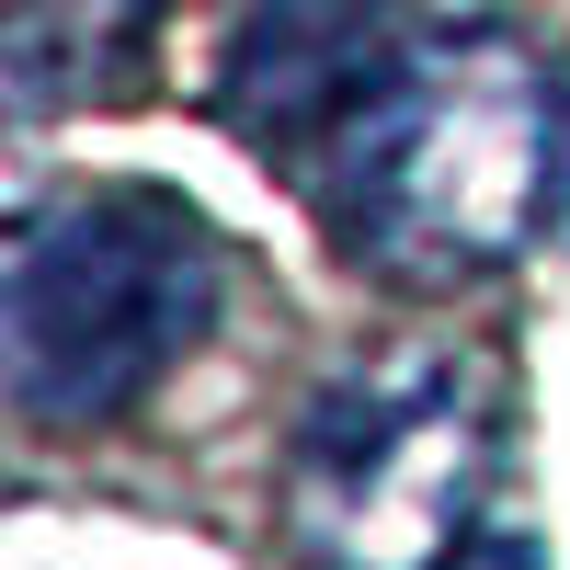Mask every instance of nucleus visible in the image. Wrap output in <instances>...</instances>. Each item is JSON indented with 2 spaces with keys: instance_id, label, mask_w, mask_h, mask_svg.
<instances>
[{
  "instance_id": "2",
  "label": "nucleus",
  "mask_w": 570,
  "mask_h": 570,
  "mask_svg": "<svg viewBox=\"0 0 570 570\" xmlns=\"http://www.w3.org/2000/svg\"><path fill=\"white\" fill-rule=\"evenodd\" d=\"M217 308V240L195 206L149 195V183H91L12 228V274H0V365H12V411L46 434L115 422L137 389L195 354Z\"/></svg>"
},
{
  "instance_id": "3",
  "label": "nucleus",
  "mask_w": 570,
  "mask_h": 570,
  "mask_svg": "<svg viewBox=\"0 0 570 570\" xmlns=\"http://www.w3.org/2000/svg\"><path fill=\"white\" fill-rule=\"evenodd\" d=\"M480 491V376L456 354H376L297 434V537L331 570H445Z\"/></svg>"
},
{
  "instance_id": "4",
  "label": "nucleus",
  "mask_w": 570,
  "mask_h": 570,
  "mask_svg": "<svg viewBox=\"0 0 570 570\" xmlns=\"http://www.w3.org/2000/svg\"><path fill=\"white\" fill-rule=\"evenodd\" d=\"M389 58H400L389 0H263L217 58V115L263 160L320 171V149L354 126V104L376 91Z\"/></svg>"
},
{
  "instance_id": "5",
  "label": "nucleus",
  "mask_w": 570,
  "mask_h": 570,
  "mask_svg": "<svg viewBox=\"0 0 570 570\" xmlns=\"http://www.w3.org/2000/svg\"><path fill=\"white\" fill-rule=\"evenodd\" d=\"M445 570H548V559H537L525 537H468V548H456Z\"/></svg>"
},
{
  "instance_id": "1",
  "label": "nucleus",
  "mask_w": 570,
  "mask_h": 570,
  "mask_svg": "<svg viewBox=\"0 0 570 570\" xmlns=\"http://www.w3.org/2000/svg\"><path fill=\"white\" fill-rule=\"evenodd\" d=\"M570 171L559 69L502 23H422L376 69L354 126L320 149L308 195L331 206L343 252L389 285H480L548 228Z\"/></svg>"
}]
</instances>
